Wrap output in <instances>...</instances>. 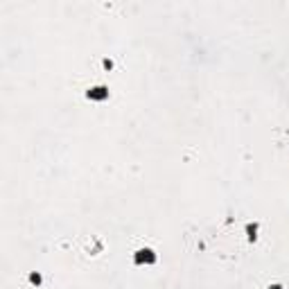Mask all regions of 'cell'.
<instances>
[{
  "mask_svg": "<svg viewBox=\"0 0 289 289\" xmlns=\"http://www.w3.org/2000/svg\"><path fill=\"white\" fill-rule=\"evenodd\" d=\"M158 262V256L156 251L149 249V246H144V249H138L136 253H133V264H138V267H151V264Z\"/></svg>",
  "mask_w": 289,
  "mask_h": 289,
  "instance_id": "obj_1",
  "label": "cell"
},
{
  "mask_svg": "<svg viewBox=\"0 0 289 289\" xmlns=\"http://www.w3.org/2000/svg\"><path fill=\"white\" fill-rule=\"evenodd\" d=\"M109 95H111V91H109V86H91L88 91H86V99H91V102H104V99H109Z\"/></svg>",
  "mask_w": 289,
  "mask_h": 289,
  "instance_id": "obj_2",
  "label": "cell"
},
{
  "mask_svg": "<svg viewBox=\"0 0 289 289\" xmlns=\"http://www.w3.org/2000/svg\"><path fill=\"white\" fill-rule=\"evenodd\" d=\"M257 228H260V224L257 222H253V224H246V240H249V242H256L257 240Z\"/></svg>",
  "mask_w": 289,
  "mask_h": 289,
  "instance_id": "obj_3",
  "label": "cell"
},
{
  "mask_svg": "<svg viewBox=\"0 0 289 289\" xmlns=\"http://www.w3.org/2000/svg\"><path fill=\"white\" fill-rule=\"evenodd\" d=\"M27 280H30V285H34V287H39V285L43 283V276H41L39 271H32V273L27 276Z\"/></svg>",
  "mask_w": 289,
  "mask_h": 289,
  "instance_id": "obj_4",
  "label": "cell"
},
{
  "mask_svg": "<svg viewBox=\"0 0 289 289\" xmlns=\"http://www.w3.org/2000/svg\"><path fill=\"white\" fill-rule=\"evenodd\" d=\"M102 66H104L106 70H111V68H113V61H111V59H104V61H102Z\"/></svg>",
  "mask_w": 289,
  "mask_h": 289,
  "instance_id": "obj_5",
  "label": "cell"
},
{
  "mask_svg": "<svg viewBox=\"0 0 289 289\" xmlns=\"http://www.w3.org/2000/svg\"><path fill=\"white\" fill-rule=\"evenodd\" d=\"M267 289H283V285H278V283H276V285H269Z\"/></svg>",
  "mask_w": 289,
  "mask_h": 289,
  "instance_id": "obj_6",
  "label": "cell"
}]
</instances>
